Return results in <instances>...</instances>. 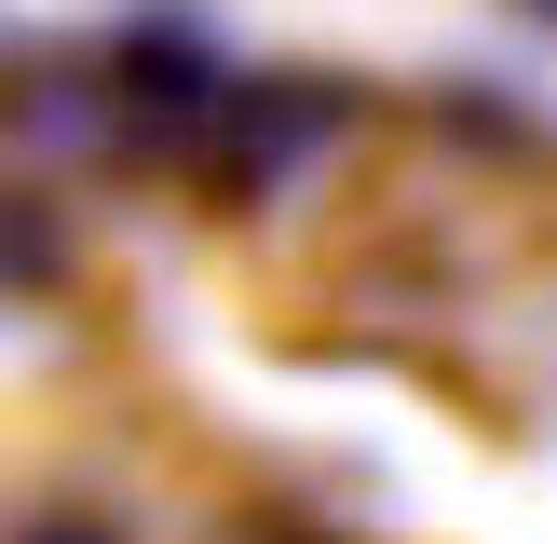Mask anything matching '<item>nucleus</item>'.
<instances>
[{
	"mask_svg": "<svg viewBox=\"0 0 557 544\" xmlns=\"http://www.w3.org/2000/svg\"><path fill=\"white\" fill-rule=\"evenodd\" d=\"M218 82H232V54L205 41V14H177V0H150V14L109 27L96 54V96H109V136H150V150H177V136H205Z\"/></svg>",
	"mask_w": 557,
	"mask_h": 544,
	"instance_id": "f257e3e1",
	"label": "nucleus"
},
{
	"mask_svg": "<svg viewBox=\"0 0 557 544\" xmlns=\"http://www.w3.org/2000/svg\"><path fill=\"white\" fill-rule=\"evenodd\" d=\"M69 286V218H54V190L0 177V299H41Z\"/></svg>",
	"mask_w": 557,
	"mask_h": 544,
	"instance_id": "f03ea898",
	"label": "nucleus"
},
{
	"mask_svg": "<svg viewBox=\"0 0 557 544\" xmlns=\"http://www.w3.org/2000/svg\"><path fill=\"white\" fill-rule=\"evenodd\" d=\"M14 544H123V531H96V517H27Z\"/></svg>",
	"mask_w": 557,
	"mask_h": 544,
	"instance_id": "7ed1b4c3",
	"label": "nucleus"
},
{
	"mask_svg": "<svg viewBox=\"0 0 557 544\" xmlns=\"http://www.w3.org/2000/svg\"><path fill=\"white\" fill-rule=\"evenodd\" d=\"M517 27H557V0H517Z\"/></svg>",
	"mask_w": 557,
	"mask_h": 544,
	"instance_id": "20e7f679",
	"label": "nucleus"
}]
</instances>
